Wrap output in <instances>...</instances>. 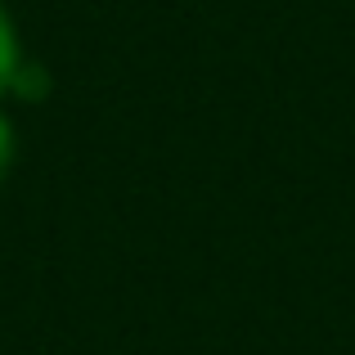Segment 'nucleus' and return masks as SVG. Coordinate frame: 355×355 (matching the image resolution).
Masks as SVG:
<instances>
[{"label": "nucleus", "instance_id": "1", "mask_svg": "<svg viewBox=\"0 0 355 355\" xmlns=\"http://www.w3.org/2000/svg\"><path fill=\"white\" fill-rule=\"evenodd\" d=\"M27 50H23V36H18V18L9 14V5L0 0V104L9 99L14 90V77L23 72Z\"/></svg>", "mask_w": 355, "mask_h": 355}, {"label": "nucleus", "instance_id": "2", "mask_svg": "<svg viewBox=\"0 0 355 355\" xmlns=\"http://www.w3.org/2000/svg\"><path fill=\"white\" fill-rule=\"evenodd\" d=\"M50 90H54L50 68H45V63H36L32 54H27L23 72L14 77V90H9V99H14V104H41V99H50Z\"/></svg>", "mask_w": 355, "mask_h": 355}, {"label": "nucleus", "instance_id": "3", "mask_svg": "<svg viewBox=\"0 0 355 355\" xmlns=\"http://www.w3.org/2000/svg\"><path fill=\"white\" fill-rule=\"evenodd\" d=\"M14 162H18V126H14V117L0 108V184L9 180Z\"/></svg>", "mask_w": 355, "mask_h": 355}]
</instances>
